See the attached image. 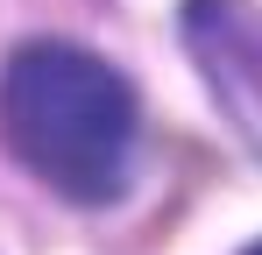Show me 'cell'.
<instances>
[{
    "label": "cell",
    "mask_w": 262,
    "mask_h": 255,
    "mask_svg": "<svg viewBox=\"0 0 262 255\" xmlns=\"http://www.w3.org/2000/svg\"><path fill=\"white\" fill-rule=\"evenodd\" d=\"M0 135L50 192L99 206L128 184L135 92L78 42H21L0 64Z\"/></svg>",
    "instance_id": "obj_1"
},
{
    "label": "cell",
    "mask_w": 262,
    "mask_h": 255,
    "mask_svg": "<svg viewBox=\"0 0 262 255\" xmlns=\"http://www.w3.org/2000/svg\"><path fill=\"white\" fill-rule=\"evenodd\" d=\"M184 42L241 142L262 156V14L248 0H184Z\"/></svg>",
    "instance_id": "obj_2"
},
{
    "label": "cell",
    "mask_w": 262,
    "mask_h": 255,
    "mask_svg": "<svg viewBox=\"0 0 262 255\" xmlns=\"http://www.w3.org/2000/svg\"><path fill=\"white\" fill-rule=\"evenodd\" d=\"M248 255H262V241H255V248H248Z\"/></svg>",
    "instance_id": "obj_3"
}]
</instances>
